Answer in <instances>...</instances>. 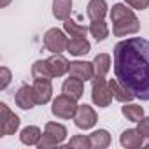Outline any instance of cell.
Here are the masks:
<instances>
[{"label": "cell", "instance_id": "obj_12", "mask_svg": "<svg viewBox=\"0 0 149 149\" xmlns=\"http://www.w3.org/2000/svg\"><path fill=\"white\" fill-rule=\"evenodd\" d=\"M61 91H63L65 95L72 97V98L79 100V98L84 95V81L79 79V77L70 76L68 79H65V83H63V86H61Z\"/></svg>", "mask_w": 149, "mask_h": 149}, {"label": "cell", "instance_id": "obj_11", "mask_svg": "<svg viewBox=\"0 0 149 149\" xmlns=\"http://www.w3.org/2000/svg\"><path fill=\"white\" fill-rule=\"evenodd\" d=\"M47 65L51 68V74H53V77H61L65 76V74L68 72L70 68V63L65 56H61L60 53H53V56L47 58Z\"/></svg>", "mask_w": 149, "mask_h": 149}, {"label": "cell", "instance_id": "obj_14", "mask_svg": "<svg viewBox=\"0 0 149 149\" xmlns=\"http://www.w3.org/2000/svg\"><path fill=\"white\" fill-rule=\"evenodd\" d=\"M142 135H140V132L137 130V128H128V130H125L123 133H121V137H119V142H121V146L123 147H126V149H137V147H142Z\"/></svg>", "mask_w": 149, "mask_h": 149}, {"label": "cell", "instance_id": "obj_26", "mask_svg": "<svg viewBox=\"0 0 149 149\" xmlns=\"http://www.w3.org/2000/svg\"><path fill=\"white\" fill-rule=\"evenodd\" d=\"M67 147L70 149H88L91 147V142H90V135H74L68 142H67Z\"/></svg>", "mask_w": 149, "mask_h": 149}, {"label": "cell", "instance_id": "obj_8", "mask_svg": "<svg viewBox=\"0 0 149 149\" xmlns=\"http://www.w3.org/2000/svg\"><path fill=\"white\" fill-rule=\"evenodd\" d=\"M33 91H35V98L39 105L47 104L53 98V86H51V79L47 77H39L33 79Z\"/></svg>", "mask_w": 149, "mask_h": 149}, {"label": "cell", "instance_id": "obj_4", "mask_svg": "<svg viewBox=\"0 0 149 149\" xmlns=\"http://www.w3.org/2000/svg\"><path fill=\"white\" fill-rule=\"evenodd\" d=\"M112 98H114V93L111 90L109 81H105V77L93 79V84H91V100H93V104L97 107H109Z\"/></svg>", "mask_w": 149, "mask_h": 149}, {"label": "cell", "instance_id": "obj_18", "mask_svg": "<svg viewBox=\"0 0 149 149\" xmlns=\"http://www.w3.org/2000/svg\"><path fill=\"white\" fill-rule=\"evenodd\" d=\"M72 13V0H53V16L56 19H68Z\"/></svg>", "mask_w": 149, "mask_h": 149}, {"label": "cell", "instance_id": "obj_17", "mask_svg": "<svg viewBox=\"0 0 149 149\" xmlns=\"http://www.w3.org/2000/svg\"><path fill=\"white\" fill-rule=\"evenodd\" d=\"M109 84H111V90H112V93H114V98L118 100V102H123V104H128V102H132L135 97H133V93L128 90V88H125L118 79H111L109 81Z\"/></svg>", "mask_w": 149, "mask_h": 149}, {"label": "cell", "instance_id": "obj_5", "mask_svg": "<svg viewBox=\"0 0 149 149\" xmlns=\"http://www.w3.org/2000/svg\"><path fill=\"white\" fill-rule=\"evenodd\" d=\"M19 128V118L7 107V104H0V135H14Z\"/></svg>", "mask_w": 149, "mask_h": 149}, {"label": "cell", "instance_id": "obj_19", "mask_svg": "<svg viewBox=\"0 0 149 149\" xmlns=\"http://www.w3.org/2000/svg\"><path fill=\"white\" fill-rule=\"evenodd\" d=\"M40 137H42V133H40V130L37 126H26L19 133V140L25 146H37L39 140H40Z\"/></svg>", "mask_w": 149, "mask_h": 149}, {"label": "cell", "instance_id": "obj_21", "mask_svg": "<svg viewBox=\"0 0 149 149\" xmlns=\"http://www.w3.org/2000/svg\"><path fill=\"white\" fill-rule=\"evenodd\" d=\"M44 133H46V135H49V137H53L58 144H61V142L67 139V128H65L63 125H60V123H53V121L46 123Z\"/></svg>", "mask_w": 149, "mask_h": 149}, {"label": "cell", "instance_id": "obj_13", "mask_svg": "<svg viewBox=\"0 0 149 149\" xmlns=\"http://www.w3.org/2000/svg\"><path fill=\"white\" fill-rule=\"evenodd\" d=\"M91 49V44L90 40L86 39V35H81V37H70L68 44H67V51L72 54V56H84L88 54Z\"/></svg>", "mask_w": 149, "mask_h": 149}, {"label": "cell", "instance_id": "obj_15", "mask_svg": "<svg viewBox=\"0 0 149 149\" xmlns=\"http://www.w3.org/2000/svg\"><path fill=\"white\" fill-rule=\"evenodd\" d=\"M107 2L105 0H90V4L86 7V14L91 21H98V19H104L105 14H107Z\"/></svg>", "mask_w": 149, "mask_h": 149}, {"label": "cell", "instance_id": "obj_10", "mask_svg": "<svg viewBox=\"0 0 149 149\" xmlns=\"http://www.w3.org/2000/svg\"><path fill=\"white\" fill-rule=\"evenodd\" d=\"M68 74L74 77H79L83 81H90L95 77V68L93 61H70Z\"/></svg>", "mask_w": 149, "mask_h": 149}, {"label": "cell", "instance_id": "obj_31", "mask_svg": "<svg viewBox=\"0 0 149 149\" xmlns=\"http://www.w3.org/2000/svg\"><path fill=\"white\" fill-rule=\"evenodd\" d=\"M9 4H11V0H0V7H2V9H4V7H7Z\"/></svg>", "mask_w": 149, "mask_h": 149}, {"label": "cell", "instance_id": "obj_3", "mask_svg": "<svg viewBox=\"0 0 149 149\" xmlns=\"http://www.w3.org/2000/svg\"><path fill=\"white\" fill-rule=\"evenodd\" d=\"M77 100L76 98H72L65 93L58 95L54 100H53V107H51V112L60 118V119H72L74 116H76L77 112Z\"/></svg>", "mask_w": 149, "mask_h": 149}, {"label": "cell", "instance_id": "obj_1", "mask_svg": "<svg viewBox=\"0 0 149 149\" xmlns=\"http://www.w3.org/2000/svg\"><path fill=\"white\" fill-rule=\"evenodd\" d=\"M116 79L128 88L135 98L149 100V40L132 37L114 46Z\"/></svg>", "mask_w": 149, "mask_h": 149}, {"label": "cell", "instance_id": "obj_6", "mask_svg": "<svg viewBox=\"0 0 149 149\" xmlns=\"http://www.w3.org/2000/svg\"><path fill=\"white\" fill-rule=\"evenodd\" d=\"M67 44H68V39L65 35L63 30L60 28H49L46 33H44V47L51 53H61L67 49Z\"/></svg>", "mask_w": 149, "mask_h": 149}, {"label": "cell", "instance_id": "obj_23", "mask_svg": "<svg viewBox=\"0 0 149 149\" xmlns=\"http://www.w3.org/2000/svg\"><path fill=\"white\" fill-rule=\"evenodd\" d=\"M121 112H123V116H125L128 121H132V123H139V121L144 118V107H140V105H137V104H128V105L121 107Z\"/></svg>", "mask_w": 149, "mask_h": 149}, {"label": "cell", "instance_id": "obj_29", "mask_svg": "<svg viewBox=\"0 0 149 149\" xmlns=\"http://www.w3.org/2000/svg\"><path fill=\"white\" fill-rule=\"evenodd\" d=\"M125 4L135 11H144L149 7V0H125Z\"/></svg>", "mask_w": 149, "mask_h": 149}, {"label": "cell", "instance_id": "obj_7", "mask_svg": "<svg viewBox=\"0 0 149 149\" xmlns=\"http://www.w3.org/2000/svg\"><path fill=\"white\" fill-rule=\"evenodd\" d=\"M74 121H76V126L81 128V130H90L97 125L98 121V116L95 112L93 107H90L88 104H83L77 107V112L74 116Z\"/></svg>", "mask_w": 149, "mask_h": 149}, {"label": "cell", "instance_id": "obj_9", "mask_svg": "<svg viewBox=\"0 0 149 149\" xmlns=\"http://www.w3.org/2000/svg\"><path fill=\"white\" fill-rule=\"evenodd\" d=\"M14 100H16V105H18L19 109H23V111L33 109V105H37V98H35L33 86H28V84L21 86V88L18 90Z\"/></svg>", "mask_w": 149, "mask_h": 149}, {"label": "cell", "instance_id": "obj_32", "mask_svg": "<svg viewBox=\"0 0 149 149\" xmlns=\"http://www.w3.org/2000/svg\"><path fill=\"white\" fill-rule=\"evenodd\" d=\"M142 146H144V147H149V142H146V144H142Z\"/></svg>", "mask_w": 149, "mask_h": 149}, {"label": "cell", "instance_id": "obj_16", "mask_svg": "<svg viewBox=\"0 0 149 149\" xmlns=\"http://www.w3.org/2000/svg\"><path fill=\"white\" fill-rule=\"evenodd\" d=\"M93 68H95V77H93V79L105 77L107 72L111 70V56H109L107 53L97 54L95 60H93Z\"/></svg>", "mask_w": 149, "mask_h": 149}, {"label": "cell", "instance_id": "obj_27", "mask_svg": "<svg viewBox=\"0 0 149 149\" xmlns=\"http://www.w3.org/2000/svg\"><path fill=\"white\" fill-rule=\"evenodd\" d=\"M58 146H60V144H58L53 137H49V135H46V133L40 137V140H39V144H37L39 149H49V147H58Z\"/></svg>", "mask_w": 149, "mask_h": 149}, {"label": "cell", "instance_id": "obj_30", "mask_svg": "<svg viewBox=\"0 0 149 149\" xmlns=\"http://www.w3.org/2000/svg\"><path fill=\"white\" fill-rule=\"evenodd\" d=\"M137 130L140 132V135H142L144 139H149V118H146V116H144V118L139 121Z\"/></svg>", "mask_w": 149, "mask_h": 149}, {"label": "cell", "instance_id": "obj_28", "mask_svg": "<svg viewBox=\"0 0 149 149\" xmlns=\"http://www.w3.org/2000/svg\"><path fill=\"white\" fill-rule=\"evenodd\" d=\"M11 83V70L7 67L0 68V90H6Z\"/></svg>", "mask_w": 149, "mask_h": 149}, {"label": "cell", "instance_id": "obj_22", "mask_svg": "<svg viewBox=\"0 0 149 149\" xmlns=\"http://www.w3.org/2000/svg\"><path fill=\"white\" fill-rule=\"evenodd\" d=\"M90 33L95 37L97 42H102L109 37V26L104 19H98V21H91L90 25Z\"/></svg>", "mask_w": 149, "mask_h": 149}, {"label": "cell", "instance_id": "obj_25", "mask_svg": "<svg viewBox=\"0 0 149 149\" xmlns=\"http://www.w3.org/2000/svg\"><path fill=\"white\" fill-rule=\"evenodd\" d=\"M32 77L33 79H39V77L53 79V74H51V68L47 65V60H37L32 65Z\"/></svg>", "mask_w": 149, "mask_h": 149}, {"label": "cell", "instance_id": "obj_20", "mask_svg": "<svg viewBox=\"0 0 149 149\" xmlns=\"http://www.w3.org/2000/svg\"><path fill=\"white\" fill-rule=\"evenodd\" d=\"M90 142L93 149H105L111 144V133L107 130H97L90 133Z\"/></svg>", "mask_w": 149, "mask_h": 149}, {"label": "cell", "instance_id": "obj_2", "mask_svg": "<svg viewBox=\"0 0 149 149\" xmlns=\"http://www.w3.org/2000/svg\"><path fill=\"white\" fill-rule=\"evenodd\" d=\"M111 21H112V33L114 37H125L130 33H137L140 30V23L132 9L126 4H114L111 9Z\"/></svg>", "mask_w": 149, "mask_h": 149}, {"label": "cell", "instance_id": "obj_24", "mask_svg": "<svg viewBox=\"0 0 149 149\" xmlns=\"http://www.w3.org/2000/svg\"><path fill=\"white\" fill-rule=\"evenodd\" d=\"M63 30L70 35V37H81V35H86L88 32H90V26H86V25H79V23H76L74 19H65V23H63Z\"/></svg>", "mask_w": 149, "mask_h": 149}]
</instances>
